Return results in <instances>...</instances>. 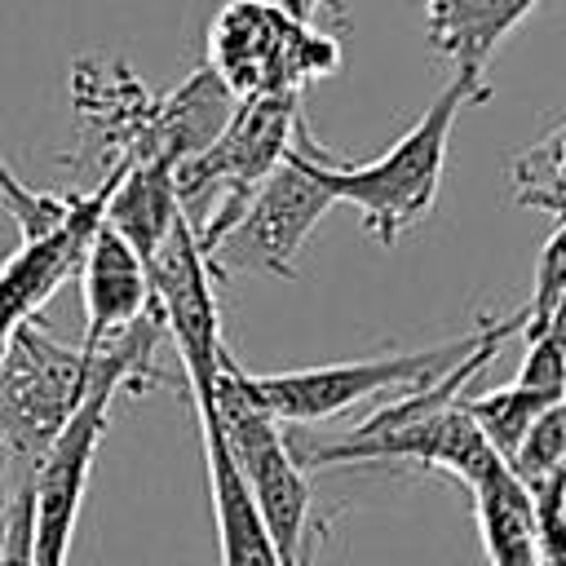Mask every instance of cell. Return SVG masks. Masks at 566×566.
<instances>
[{"instance_id": "1", "label": "cell", "mask_w": 566, "mask_h": 566, "mask_svg": "<svg viewBox=\"0 0 566 566\" xmlns=\"http://www.w3.org/2000/svg\"><path fill=\"white\" fill-rule=\"evenodd\" d=\"M491 88L486 80L478 75H451L447 88L420 111V119L376 159L367 164H349V159H336L332 150H323L305 119L296 124L292 133V146L296 155L314 168V177L332 190L336 203H354L358 217H363V230L380 243V248H394L411 226H420L433 203H438V190H442V172H447V146H451V128H455V115L464 106H478L486 102Z\"/></svg>"}, {"instance_id": "2", "label": "cell", "mask_w": 566, "mask_h": 566, "mask_svg": "<svg viewBox=\"0 0 566 566\" xmlns=\"http://www.w3.org/2000/svg\"><path fill=\"white\" fill-rule=\"evenodd\" d=\"M526 327V310L509 318H478L469 332L424 345V349H394V354H371V358H349V363H323V367H296V371H248L252 398L279 420V424H318L340 411H349L363 398L380 394H402L424 380H438L455 363H464L478 345L491 336H513Z\"/></svg>"}, {"instance_id": "3", "label": "cell", "mask_w": 566, "mask_h": 566, "mask_svg": "<svg viewBox=\"0 0 566 566\" xmlns=\"http://www.w3.org/2000/svg\"><path fill=\"white\" fill-rule=\"evenodd\" d=\"M190 402H208L221 438L256 500V513L270 531V544L279 553V566H310V482L305 469L292 460L283 424L252 398L248 371L234 363L230 349L217 358L212 389L190 394Z\"/></svg>"}, {"instance_id": "4", "label": "cell", "mask_w": 566, "mask_h": 566, "mask_svg": "<svg viewBox=\"0 0 566 566\" xmlns=\"http://www.w3.org/2000/svg\"><path fill=\"white\" fill-rule=\"evenodd\" d=\"M93 385V354L62 345L35 318L18 323L0 345V478L9 491L31 473Z\"/></svg>"}, {"instance_id": "5", "label": "cell", "mask_w": 566, "mask_h": 566, "mask_svg": "<svg viewBox=\"0 0 566 566\" xmlns=\"http://www.w3.org/2000/svg\"><path fill=\"white\" fill-rule=\"evenodd\" d=\"M301 124V97H243L234 102L221 133L190 159L172 168V190L181 217L190 221L199 248H208L248 203V195L283 164L292 133Z\"/></svg>"}, {"instance_id": "6", "label": "cell", "mask_w": 566, "mask_h": 566, "mask_svg": "<svg viewBox=\"0 0 566 566\" xmlns=\"http://www.w3.org/2000/svg\"><path fill=\"white\" fill-rule=\"evenodd\" d=\"M208 71L234 102L301 97L305 84L340 71V44L279 0H226L208 27Z\"/></svg>"}, {"instance_id": "7", "label": "cell", "mask_w": 566, "mask_h": 566, "mask_svg": "<svg viewBox=\"0 0 566 566\" xmlns=\"http://www.w3.org/2000/svg\"><path fill=\"white\" fill-rule=\"evenodd\" d=\"M332 190L314 177V168L296 155V146L283 155V164L248 195L239 217L208 243L199 248L212 279L226 274H274V279H296V252L310 239V230L327 217Z\"/></svg>"}, {"instance_id": "8", "label": "cell", "mask_w": 566, "mask_h": 566, "mask_svg": "<svg viewBox=\"0 0 566 566\" xmlns=\"http://www.w3.org/2000/svg\"><path fill=\"white\" fill-rule=\"evenodd\" d=\"M146 279H150V305L164 323V336L177 345V358L186 367V389L190 394L212 389L217 358L226 349L221 310L212 292V270L186 217H177L164 243L146 256Z\"/></svg>"}, {"instance_id": "9", "label": "cell", "mask_w": 566, "mask_h": 566, "mask_svg": "<svg viewBox=\"0 0 566 566\" xmlns=\"http://www.w3.org/2000/svg\"><path fill=\"white\" fill-rule=\"evenodd\" d=\"M124 172V159L111 164V172L88 190L80 195V208L71 212L66 226H57L53 234H40V239H22L13 248V256L0 265V340L40 314V305L71 279L80 274V261L88 252V239L93 230L102 226V212H106V199L115 190Z\"/></svg>"}, {"instance_id": "10", "label": "cell", "mask_w": 566, "mask_h": 566, "mask_svg": "<svg viewBox=\"0 0 566 566\" xmlns=\"http://www.w3.org/2000/svg\"><path fill=\"white\" fill-rule=\"evenodd\" d=\"M80 287H84V349L111 340L115 332H124L133 318H142L150 310V279H146V261L106 226L93 230L88 252L80 261Z\"/></svg>"}, {"instance_id": "11", "label": "cell", "mask_w": 566, "mask_h": 566, "mask_svg": "<svg viewBox=\"0 0 566 566\" xmlns=\"http://www.w3.org/2000/svg\"><path fill=\"white\" fill-rule=\"evenodd\" d=\"M203 460H208V495H212V522L221 544V566H279V553L270 544V531L256 513V500L221 438V424L208 402H195Z\"/></svg>"}, {"instance_id": "12", "label": "cell", "mask_w": 566, "mask_h": 566, "mask_svg": "<svg viewBox=\"0 0 566 566\" xmlns=\"http://www.w3.org/2000/svg\"><path fill=\"white\" fill-rule=\"evenodd\" d=\"M424 35L438 57L455 66V75L486 80V62L495 49L544 4V0H420Z\"/></svg>"}, {"instance_id": "13", "label": "cell", "mask_w": 566, "mask_h": 566, "mask_svg": "<svg viewBox=\"0 0 566 566\" xmlns=\"http://www.w3.org/2000/svg\"><path fill=\"white\" fill-rule=\"evenodd\" d=\"M473 513L478 535L491 566H539V531H535V500L526 486L509 473L504 460H495L473 482Z\"/></svg>"}, {"instance_id": "14", "label": "cell", "mask_w": 566, "mask_h": 566, "mask_svg": "<svg viewBox=\"0 0 566 566\" xmlns=\"http://www.w3.org/2000/svg\"><path fill=\"white\" fill-rule=\"evenodd\" d=\"M102 217L146 261L181 217V203L172 190V168L168 164H124Z\"/></svg>"}, {"instance_id": "15", "label": "cell", "mask_w": 566, "mask_h": 566, "mask_svg": "<svg viewBox=\"0 0 566 566\" xmlns=\"http://www.w3.org/2000/svg\"><path fill=\"white\" fill-rule=\"evenodd\" d=\"M553 402H562V394H553V389H531V385H517V380L504 385V389L478 394V398L464 394L469 420L482 429V438L491 442V451H495L500 460H509V455L517 451V442L526 438V429H531Z\"/></svg>"}, {"instance_id": "16", "label": "cell", "mask_w": 566, "mask_h": 566, "mask_svg": "<svg viewBox=\"0 0 566 566\" xmlns=\"http://www.w3.org/2000/svg\"><path fill=\"white\" fill-rule=\"evenodd\" d=\"M513 199L566 221V119L513 159Z\"/></svg>"}, {"instance_id": "17", "label": "cell", "mask_w": 566, "mask_h": 566, "mask_svg": "<svg viewBox=\"0 0 566 566\" xmlns=\"http://www.w3.org/2000/svg\"><path fill=\"white\" fill-rule=\"evenodd\" d=\"M0 203L4 212L18 221V243L22 239H40V234H53L57 226L71 221V212L80 208V195H49V190H31L22 186L9 164L0 159Z\"/></svg>"}, {"instance_id": "18", "label": "cell", "mask_w": 566, "mask_h": 566, "mask_svg": "<svg viewBox=\"0 0 566 566\" xmlns=\"http://www.w3.org/2000/svg\"><path fill=\"white\" fill-rule=\"evenodd\" d=\"M562 305H566V221L553 230V239H548L544 252H539V265H535V292H531L526 327H522V332H535V327L548 323Z\"/></svg>"}, {"instance_id": "19", "label": "cell", "mask_w": 566, "mask_h": 566, "mask_svg": "<svg viewBox=\"0 0 566 566\" xmlns=\"http://www.w3.org/2000/svg\"><path fill=\"white\" fill-rule=\"evenodd\" d=\"M531 500L539 531V566H566V482H548Z\"/></svg>"}, {"instance_id": "20", "label": "cell", "mask_w": 566, "mask_h": 566, "mask_svg": "<svg viewBox=\"0 0 566 566\" xmlns=\"http://www.w3.org/2000/svg\"><path fill=\"white\" fill-rule=\"evenodd\" d=\"M0 566H31V486L0 495Z\"/></svg>"}, {"instance_id": "21", "label": "cell", "mask_w": 566, "mask_h": 566, "mask_svg": "<svg viewBox=\"0 0 566 566\" xmlns=\"http://www.w3.org/2000/svg\"><path fill=\"white\" fill-rule=\"evenodd\" d=\"M287 13H296V18H305V22H318L323 13H336L340 18V0H279Z\"/></svg>"}, {"instance_id": "22", "label": "cell", "mask_w": 566, "mask_h": 566, "mask_svg": "<svg viewBox=\"0 0 566 566\" xmlns=\"http://www.w3.org/2000/svg\"><path fill=\"white\" fill-rule=\"evenodd\" d=\"M562 416H566V394H562ZM562 478H566V451H562Z\"/></svg>"}]
</instances>
